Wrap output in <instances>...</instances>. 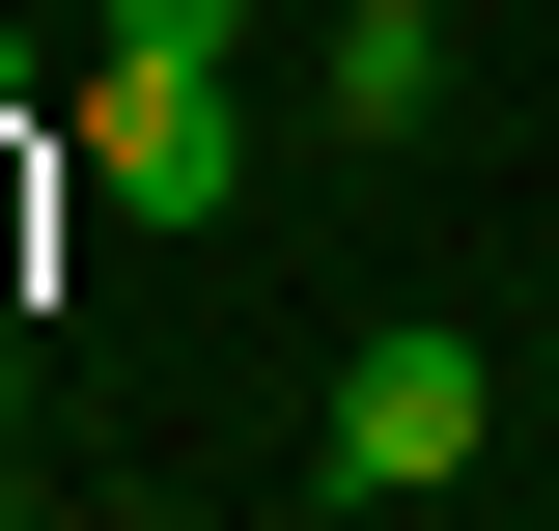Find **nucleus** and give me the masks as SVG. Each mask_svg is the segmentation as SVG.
Here are the masks:
<instances>
[{
	"label": "nucleus",
	"mask_w": 559,
	"mask_h": 531,
	"mask_svg": "<svg viewBox=\"0 0 559 531\" xmlns=\"http://www.w3.org/2000/svg\"><path fill=\"white\" fill-rule=\"evenodd\" d=\"M112 28H140V57H252V0H112Z\"/></svg>",
	"instance_id": "4"
},
{
	"label": "nucleus",
	"mask_w": 559,
	"mask_h": 531,
	"mask_svg": "<svg viewBox=\"0 0 559 531\" xmlns=\"http://www.w3.org/2000/svg\"><path fill=\"white\" fill-rule=\"evenodd\" d=\"M476 448H503V364L476 335H364L336 364V504H448Z\"/></svg>",
	"instance_id": "2"
},
{
	"label": "nucleus",
	"mask_w": 559,
	"mask_h": 531,
	"mask_svg": "<svg viewBox=\"0 0 559 531\" xmlns=\"http://www.w3.org/2000/svg\"><path fill=\"white\" fill-rule=\"evenodd\" d=\"M0 448H28V335H0Z\"/></svg>",
	"instance_id": "5"
},
{
	"label": "nucleus",
	"mask_w": 559,
	"mask_h": 531,
	"mask_svg": "<svg viewBox=\"0 0 559 531\" xmlns=\"http://www.w3.org/2000/svg\"><path fill=\"white\" fill-rule=\"evenodd\" d=\"M532 504H559V475H532Z\"/></svg>",
	"instance_id": "7"
},
{
	"label": "nucleus",
	"mask_w": 559,
	"mask_h": 531,
	"mask_svg": "<svg viewBox=\"0 0 559 531\" xmlns=\"http://www.w3.org/2000/svg\"><path fill=\"white\" fill-rule=\"evenodd\" d=\"M308 113H336V140H419V113H448V0H336Z\"/></svg>",
	"instance_id": "3"
},
{
	"label": "nucleus",
	"mask_w": 559,
	"mask_h": 531,
	"mask_svg": "<svg viewBox=\"0 0 559 531\" xmlns=\"http://www.w3.org/2000/svg\"><path fill=\"white\" fill-rule=\"evenodd\" d=\"M0 531H28V504H0Z\"/></svg>",
	"instance_id": "8"
},
{
	"label": "nucleus",
	"mask_w": 559,
	"mask_h": 531,
	"mask_svg": "<svg viewBox=\"0 0 559 531\" xmlns=\"http://www.w3.org/2000/svg\"><path fill=\"white\" fill-rule=\"evenodd\" d=\"M84 197H112V224H224V197H252L224 57H140V28H112V57H84Z\"/></svg>",
	"instance_id": "1"
},
{
	"label": "nucleus",
	"mask_w": 559,
	"mask_h": 531,
	"mask_svg": "<svg viewBox=\"0 0 559 531\" xmlns=\"http://www.w3.org/2000/svg\"><path fill=\"white\" fill-rule=\"evenodd\" d=\"M0 113H28V28H0Z\"/></svg>",
	"instance_id": "6"
}]
</instances>
